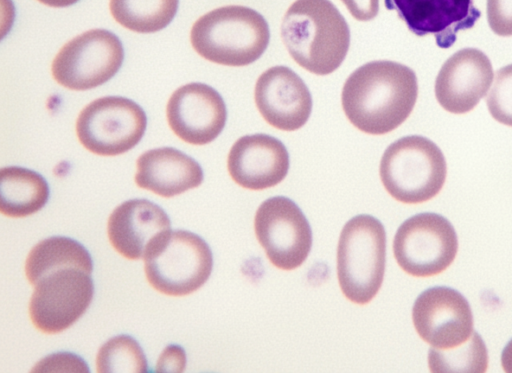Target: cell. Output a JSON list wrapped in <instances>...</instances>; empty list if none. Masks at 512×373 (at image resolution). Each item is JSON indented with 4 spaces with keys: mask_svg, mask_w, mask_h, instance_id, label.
I'll list each match as a JSON object with an SVG mask.
<instances>
[{
    "mask_svg": "<svg viewBox=\"0 0 512 373\" xmlns=\"http://www.w3.org/2000/svg\"><path fill=\"white\" fill-rule=\"evenodd\" d=\"M179 0H110L111 15L123 27L138 33L164 29L173 20Z\"/></svg>",
    "mask_w": 512,
    "mask_h": 373,
    "instance_id": "7402d4cb",
    "label": "cell"
},
{
    "mask_svg": "<svg viewBox=\"0 0 512 373\" xmlns=\"http://www.w3.org/2000/svg\"><path fill=\"white\" fill-rule=\"evenodd\" d=\"M486 104L496 121L512 127V64L497 71Z\"/></svg>",
    "mask_w": 512,
    "mask_h": 373,
    "instance_id": "d4e9b609",
    "label": "cell"
},
{
    "mask_svg": "<svg viewBox=\"0 0 512 373\" xmlns=\"http://www.w3.org/2000/svg\"><path fill=\"white\" fill-rule=\"evenodd\" d=\"M254 99L264 120L283 131L301 128L312 110L308 87L286 66L271 67L258 77Z\"/></svg>",
    "mask_w": 512,
    "mask_h": 373,
    "instance_id": "5bb4252c",
    "label": "cell"
},
{
    "mask_svg": "<svg viewBox=\"0 0 512 373\" xmlns=\"http://www.w3.org/2000/svg\"><path fill=\"white\" fill-rule=\"evenodd\" d=\"M447 173L445 157L426 137L405 136L390 144L380 162V178L396 200L416 204L442 189Z\"/></svg>",
    "mask_w": 512,
    "mask_h": 373,
    "instance_id": "5b68a950",
    "label": "cell"
},
{
    "mask_svg": "<svg viewBox=\"0 0 512 373\" xmlns=\"http://www.w3.org/2000/svg\"><path fill=\"white\" fill-rule=\"evenodd\" d=\"M386 232L373 216L358 215L343 227L337 249L340 288L351 302L364 305L378 293L384 277Z\"/></svg>",
    "mask_w": 512,
    "mask_h": 373,
    "instance_id": "277c9868",
    "label": "cell"
},
{
    "mask_svg": "<svg viewBox=\"0 0 512 373\" xmlns=\"http://www.w3.org/2000/svg\"><path fill=\"white\" fill-rule=\"evenodd\" d=\"M428 364L432 372L483 373L487 369L488 354L481 336L474 331L464 343L450 349L431 347Z\"/></svg>",
    "mask_w": 512,
    "mask_h": 373,
    "instance_id": "603a6c76",
    "label": "cell"
},
{
    "mask_svg": "<svg viewBox=\"0 0 512 373\" xmlns=\"http://www.w3.org/2000/svg\"><path fill=\"white\" fill-rule=\"evenodd\" d=\"M494 77L489 58L479 49L464 48L442 65L435 81V96L448 112L471 111L486 94Z\"/></svg>",
    "mask_w": 512,
    "mask_h": 373,
    "instance_id": "9a60e30c",
    "label": "cell"
},
{
    "mask_svg": "<svg viewBox=\"0 0 512 373\" xmlns=\"http://www.w3.org/2000/svg\"><path fill=\"white\" fill-rule=\"evenodd\" d=\"M123 60L120 39L108 30L92 29L76 36L59 50L51 71L58 84L83 91L110 80Z\"/></svg>",
    "mask_w": 512,
    "mask_h": 373,
    "instance_id": "ba28073f",
    "label": "cell"
},
{
    "mask_svg": "<svg viewBox=\"0 0 512 373\" xmlns=\"http://www.w3.org/2000/svg\"><path fill=\"white\" fill-rule=\"evenodd\" d=\"M227 168L231 178L241 187L263 190L279 184L286 177L289 154L275 137L246 135L231 147Z\"/></svg>",
    "mask_w": 512,
    "mask_h": 373,
    "instance_id": "e0dca14e",
    "label": "cell"
},
{
    "mask_svg": "<svg viewBox=\"0 0 512 373\" xmlns=\"http://www.w3.org/2000/svg\"><path fill=\"white\" fill-rule=\"evenodd\" d=\"M395 10L411 32L432 34L441 48L451 47L457 33L474 26L481 16L473 0H384Z\"/></svg>",
    "mask_w": 512,
    "mask_h": 373,
    "instance_id": "2e32d148",
    "label": "cell"
},
{
    "mask_svg": "<svg viewBox=\"0 0 512 373\" xmlns=\"http://www.w3.org/2000/svg\"><path fill=\"white\" fill-rule=\"evenodd\" d=\"M418 95L415 72L393 61H372L346 79L342 107L360 131L382 135L400 126L411 114Z\"/></svg>",
    "mask_w": 512,
    "mask_h": 373,
    "instance_id": "6da1fadb",
    "label": "cell"
},
{
    "mask_svg": "<svg viewBox=\"0 0 512 373\" xmlns=\"http://www.w3.org/2000/svg\"><path fill=\"white\" fill-rule=\"evenodd\" d=\"M487 19L499 36H512V0H487Z\"/></svg>",
    "mask_w": 512,
    "mask_h": 373,
    "instance_id": "484cf974",
    "label": "cell"
},
{
    "mask_svg": "<svg viewBox=\"0 0 512 373\" xmlns=\"http://www.w3.org/2000/svg\"><path fill=\"white\" fill-rule=\"evenodd\" d=\"M256 237L270 262L279 269L293 270L308 257L312 231L308 220L291 199L269 198L256 211Z\"/></svg>",
    "mask_w": 512,
    "mask_h": 373,
    "instance_id": "8fae6325",
    "label": "cell"
},
{
    "mask_svg": "<svg viewBox=\"0 0 512 373\" xmlns=\"http://www.w3.org/2000/svg\"><path fill=\"white\" fill-rule=\"evenodd\" d=\"M146 125V114L134 101L106 96L92 101L80 112L76 133L80 143L90 152L116 156L139 143Z\"/></svg>",
    "mask_w": 512,
    "mask_h": 373,
    "instance_id": "52a82bcc",
    "label": "cell"
},
{
    "mask_svg": "<svg viewBox=\"0 0 512 373\" xmlns=\"http://www.w3.org/2000/svg\"><path fill=\"white\" fill-rule=\"evenodd\" d=\"M136 184L170 198L198 187L204 178L199 163L172 147L151 149L137 159Z\"/></svg>",
    "mask_w": 512,
    "mask_h": 373,
    "instance_id": "d6986e66",
    "label": "cell"
},
{
    "mask_svg": "<svg viewBox=\"0 0 512 373\" xmlns=\"http://www.w3.org/2000/svg\"><path fill=\"white\" fill-rule=\"evenodd\" d=\"M412 320L418 335L436 349L456 347L474 332L468 301L460 292L445 286L429 288L417 297Z\"/></svg>",
    "mask_w": 512,
    "mask_h": 373,
    "instance_id": "7c38bea8",
    "label": "cell"
},
{
    "mask_svg": "<svg viewBox=\"0 0 512 373\" xmlns=\"http://www.w3.org/2000/svg\"><path fill=\"white\" fill-rule=\"evenodd\" d=\"M350 14L359 21L375 18L379 11V0H341Z\"/></svg>",
    "mask_w": 512,
    "mask_h": 373,
    "instance_id": "f1b7e54d",
    "label": "cell"
},
{
    "mask_svg": "<svg viewBox=\"0 0 512 373\" xmlns=\"http://www.w3.org/2000/svg\"><path fill=\"white\" fill-rule=\"evenodd\" d=\"M33 372H51V371H77V372H89L86 363L78 356L70 353H58L50 355L44 358L41 362H38Z\"/></svg>",
    "mask_w": 512,
    "mask_h": 373,
    "instance_id": "4316f807",
    "label": "cell"
},
{
    "mask_svg": "<svg viewBox=\"0 0 512 373\" xmlns=\"http://www.w3.org/2000/svg\"><path fill=\"white\" fill-rule=\"evenodd\" d=\"M458 239L452 224L443 216L425 212L405 220L393 242L399 266L415 277L443 272L454 261Z\"/></svg>",
    "mask_w": 512,
    "mask_h": 373,
    "instance_id": "9c48e42d",
    "label": "cell"
},
{
    "mask_svg": "<svg viewBox=\"0 0 512 373\" xmlns=\"http://www.w3.org/2000/svg\"><path fill=\"white\" fill-rule=\"evenodd\" d=\"M270 40L265 18L252 8L229 5L201 16L190 41L204 59L225 66H246L261 57Z\"/></svg>",
    "mask_w": 512,
    "mask_h": 373,
    "instance_id": "3957f363",
    "label": "cell"
},
{
    "mask_svg": "<svg viewBox=\"0 0 512 373\" xmlns=\"http://www.w3.org/2000/svg\"><path fill=\"white\" fill-rule=\"evenodd\" d=\"M49 186L39 173L18 166L0 170V211L8 217H26L47 203Z\"/></svg>",
    "mask_w": 512,
    "mask_h": 373,
    "instance_id": "ffe728a7",
    "label": "cell"
},
{
    "mask_svg": "<svg viewBox=\"0 0 512 373\" xmlns=\"http://www.w3.org/2000/svg\"><path fill=\"white\" fill-rule=\"evenodd\" d=\"M281 37L293 60L316 75H328L344 61L348 24L330 0H296L286 11Z\"/></svg>",
    "mask_w": 512,
    "mask_h": 373,
    "instance_id": "7a4b0ae2",
    "label": "cell"
},
{
    "mask_svg": "<svg viewBox=\"0 0 512 373\" xmlns=\"http://www.w3.org/2000/svg\"><path fill=\"white\" fill-rule=\"evenodd\" d=\"M186 356L184 350L177 345H170L159 357L156 371L182 372L185 369Z\"/></svg>",
    "mask_w": 512,
    "mask_h": 373,
    "instance_id": "83f0119b",
    "label": "cell"
},
{
    "mask_svg": "<svg viewBox=\"0 0 512 373\" xmlns=\"http://www.w3.org/2000/svg\"><path fill=\"white\" fill-rule=\"evenodd\" d=\"M64 267H77L90 273L93 262L86 248L76 240L53 236L37 243L25 261V274L32 285L46 273Z\"/></svg>",
    "mask_w": 512,
    "mask_h": 373,
    "instance_id": "44dd1931",
    "label": "cell"
},
{
    "mask_svg": "<svg viewBox=\"0 0 512 373\" xmlns=\"http://www.w3.org/2000/svg\"><path fill=\"white\" fill-rule=\"evenodd\" d=\"M503 370L512 373V339L506 344L501 354Z\"/></svg>",
    "mask_w": 512,
    "mask_h": 373,
    "instance_id": "f546056e",
    "label": "cell"
},
{
    "mask_svg": "<svg viewBox=\"0 0 512 373\" xmlns=\"http://www.w3.org/2000/svg\"><path fill=\"white\" fill-rule=\"evenodd\" d=\"M38 1L42 4L50 6V7L62 8V7L71 6V5L75 4L76 2H78L79 0H38Z\"/></svg>",
    "mask_w": 512,
    "mask_h": 373,
    "instance_id": "4dcf8cb0",
    "label": "cell"
},
{
    "mask_svg": "<svg viewBox=\"0 0 512 373\" xmlns=\"http://www.w3.org/2000/svg\"><path fill=\"white\" fill-rule=\"evenodd\" d=\"M99 373H145L147 360L139 343L128 335H118L103 344L96 356Z\"/></svg>",
    "mask_w": 512,
    "mask_h": 373,
    "instance_id": "cb8c5ba5",
    "label": "cell"
},
{
    "mask_svg": "<svg viewBox=\"0 0 512 373\" xmlns=\"http://www.w3.org/2000/svg\"><path fill=\"white\" fill-rule=\"evenodd\" d=\"M171 230L166 212L147 199H131L117 206L108 219V238L125 258H143L151 244Z\"/></svg>",
    "mask_w": 512,
    "mask_h": 373,
    "instance_id": "ac0fdd59",
    "label": "cell"
},
{
    "mask_svg": "<svg viewBox=\"0 0 512 373\" xmlns=\"http://www.w3.org/2000/svg\"><path fill=\"white\" fill-rule=\"evenodd\" d=\"M166 114L171 130L193 145H205L216 139L227 119L223 98L203 83L179 87L168 100Z\"/></svg>",
    "mask_w": 512,
    "mask_h": 373,
    "instance_id": "4fadbf2b",
    "label": "cell"
},
{
    "mask_svg": "<svg viewBox=\"0 0 512 373\" xmlns=\"http://www.w3.org/2000/svg\"><path fill=\"white\" fill-rule=\"evenodd\" d=\"M143 259L150 285L169 296H185L198 290L213 268L208 244L197 234L185 230L162 234Z\"/></svg>",
    "mask_w": 512,
    "mask_h": 373,
    "instance_id": "8992f818",
    "label": "cell"
},
{
    "mask_svg": "<svg viewBox=\"0 0 512 373\" xmlns=\"http://www.w3.org/2000/svg\"><path fill=\"white\" fill-rule=\"evenodd\" d=\"M29 314L34 326L47 334L64 331L89 307L94 294L90 273L64 267L46 273L34 285Z\"/></svg>",
    "mask_w": 512,
    "mask_h": 373,
    "instance_id": "30bf717a",
    "label": "cell"
}]
</instances>
